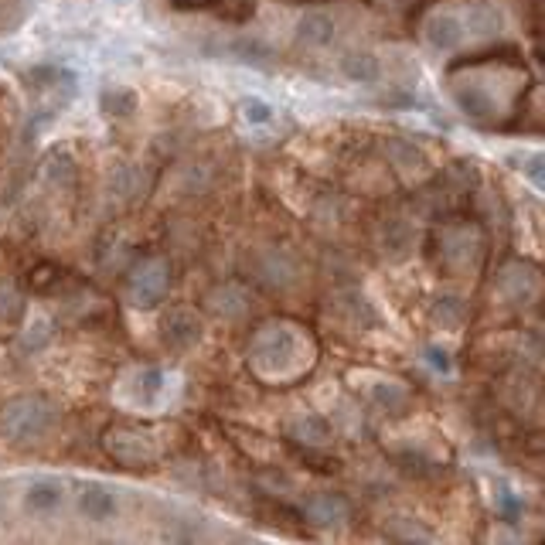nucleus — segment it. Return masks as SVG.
Masks as SVG:
<instances>
[{
  "instance_id": "a211bd4d",
  "label": "nucleus",
  "mask_w": 545,
  "mask_h": 545,
  "mask_svg": "<svg viewBox=\"0 0 545 545\" xmlns=\"http://www.w3.org/2000/svg\"><path fill=\"white\" fill-rule=\"evenodd\" d=\"M341 69H345L351 82H375L382 72V65L372 52H348L341 58Z\"/></svg>"
},
{
  "instance_id": "1a4fd4ad",
  "label": "nucleus",
  "mask_w": 545,
  "mask_h": 545,
  "mask_svg": "<svg viewBox=\"0 0 545 545\" xmlns=\"http://www.w3.org/2000/svg\"><path fill=\"white\" fill-rule=\"evenodd\" d=\"M416 232L406 218H385L379 229V253L389 259V263H402L409 253H413Z\"/></svg>"
},
{
  "instance_id": "7ed1b4c3",
  "label": "nucleus",
  "mask_w": 545,
  "mask_h": 545,
  "mask_svg": "<svg viewBox=\"0 0 545 545\" xmlns=\"http://www.w3.org/2000/svg\"><path fill=\"white\" fill-rule=\"evenodd\" d=\"M106 454L123 467H154L161 460V447H157L154 433L150 430H137V426H113L106 430Z\"/></svg>"
},
{
  "instance_id": "aec40b11",
  "label": "nucleus",
  "mask_w": 545,
  "mask_h": 545,
  "mask_svg": "<svg viewBox=\"0 0 545 545\" xmlns=\"http://www.w3.org/2000/svg\"><path fill=\"white\" fill-rule=\"evenodd\" d=\"M464 31H471V35H481V38L498 35V31H501V14L494 11V4H471Z\"/></svg>"
},
{
  "instance_id": "bb28decb",
  "label": "nucleus",
  "mask_w": 545,
  "mask_h": 545,
  "mask_svg": "<svg viewBox=\"0 0 545 545\" xmlns=\"http://www.w3.org/2000/svg\"><path fill=\"white\" fill-rule=\"evenodd\" d=\"M392 535H396L399 542H430L433 535L426 532V528H419L413 518H396L392 522Z\"/></svg>"
},
{
  "instance_id": "c85d7f7f",
  "label": "nucleus",
  "mask_w": 545,
  "mask_h": 545,
  "mask_svg": "<svg viewBox=\"0 0 545 545\" xmlns=\"http://www.w3.org/2000/svg\"><path fill=\"white\" fill-rule=\"evenodd\" d=\"M242 120L246 123H270L273 120V106L263 99H242Z\"/></svg>"
},
{
  "instance_id": "9b49d317",
  "label": "nucleus",
  "mask_w": 545,
  "mask_h": 545,
  "mask_svg": "<svg viewBox=\"0 0 545 545\" xmlns=\"http://www.w3.org/2000/svg\"><path fill=\"white\" fill-rule=\"evenodd\" d=\"M423 38L433 52H454L460 41H464V21L457 14H433L423 28Z\"/></svg>"
},
{
  "instance_id": "dca6fc26",
  "label": "nucleus",
  "mask_w": 545,
  "mask_h": 545,
  "mask_svg": "<svg viewBox=\"0 0 545 545\" xmlns=\"http://www.w3.org/2000/svg\"><path fill=\"white\" fill-rule=\"evenodd\" d=\"M290 436L304 447H327L331 443V423L324 416H300L290 426Z\"/></svg>"
},
{
  "instance_id": "2eb2a0df",
  "label": "nucleus",
  "mask_w": 545,
  "mask_h": 545,
  "mask_svg": "<svg viewBox=\"0 0 545 545\" xmlns=\"http://www.w3.org/2000/svg\"><path fill=\"white\" fill-rule=\"evenodd\" d=\"M385 157L392 161V167L402 174H416V171H426V154L419 147H413L409 140H389L385 144Z\"/></svg>"
},
{
  "instance_id": "f03ea898",
  "label": "nucleus",
  "mask_w": 545,
  "mask_h": 545,
  "mask_svg": "<svg viewBox=\"0 0 545 545\" xmlns=\"http://www.w3.org/2000/svg\"><path fill=\"white\" fill-rule=\"evenodd\" d=\"M55 419V406L45 396H18L0 409V433L14 443H35L52 433Z\"/></svg>"
},
{
  "instance_id": "2f4dec72",
  "label": "nucleus",
  "mask_w": 545,
  "mask_h": 545,
  "mask_svg": "<svg viewBox=\"0 0 545 545\" xmlns=\"http://www.w3.org/2000/svg\"><path fill=\"white\" fill-rule=\"evenodd\" d=\"M178 7H208V4H215V0H174Z\"/></svg>"
},
{
  "instance_id": "c756f323",
  "label": "nucleus",
  "mask_w": 545,
  "mask_h": 545,
  "mask_svg": "<svg viewBox=\"0 0 545 545\" xmlns=\"http://www.w3.org/2000/svg\"><path fill=\"white\" fill-rule=\"evenodd\" d=\"M106 109H113L116 116H127L133 109V96L130 92H116V96H106Z\"/></svg>"
},
{
  "instance_id": "cd10ccee",
  "label": "nucleus",
  "mask_w": 545,
  "mask_h": 545,
  "mask_svg": "<svg viewBox=\"0 0 545 545\" xmlns=\"http://www.w3.org/2000/svg\"><path fill=\"white\" fill-rule=\"evenodd\" d=\"M218 4V14L222 18H229V21H246V18H253V0H215Z\"/></svg>"
},
{
  "instance_id": "f8f14e48",
  "label": "nucleus",
  "mask_w": 545,
  "mask_h": 545,
  "mask_svg": "<svg viewBox=\"0 0 545 545\" xmlns=\"http://www.w3.org/2000/svg\"><path fill=\"white\" fill-rule=\"evenodd\" d=\"M164 341L171 348H195L198 341H201V321L191 310H174V314H167V321H164Z\"/></svg>"
},
{
  "instance_id": "20e7f679",
  "label": "nucleus",
  "mask_w": 545,
  "mask_h": 545,
  "mask_svg": "<svg viewBox=\"0 0 545 545\" xmlns=\"http://www.w3.org/2000/svg\"><path fill=\"white\" fill-rule=\"evenodd\" d=\"M171 287V263L164 256H144L127 276V300L133 307H157Z\"/></svg>"
},
{
  "instance_id": "ddd939ff",
  "label": "nucleus",
  "mask_w": 545,
  "mask_h": 545,
  "mask_svg": "<svg viewBox=\"0 0 545 545\" xmlns=\"http://www.w3.org/2000/svg\"><path fill=\"white\" fill-rule=\"evenodd\" d=\"M120 501H116V491L106 488V484H86L79 494V511L89 518V522H109L116 515Z\"/></svg>"
},
{
  "instance_id": "6e6552de",
  "label": "nucleus",
  "mask_w": 545,
  "mask_h": 545,
  "mask_svg": "<svg viewBox=\"0 0 545 545\" xmlns=\"http://www.w3.org/2000/svg\"><path fill=\"white\" fill-rule=\"evenodd\" d=\"M304 518L314 528H345L351 522V501L345 494H331V491H321L304 505Z\"/></svg>"
},
{
  "instance_id": "4468645a",
  "label": "nucleus",
  "mask_w": 545,
  "mask_h": 545,
  "mask_svg": "<svg viewBox=\"0 0 545 545\" xmlns=\"http://www.w3.org/2000/svg\"><path fill=\"white\" fill-rule=\"evenodd\" d=\"M62 494L65 488L52 477H38V481L28 484V491H24V508L35 511V515H48V511H55L62 505Z\"/></svg>"
},
{
  "instance_id": "0eeeda50",
  "label": "nucleus",
  "mask_w": 545,
  "mask_h": 545,
  "mask_svg": "<svg viewBox=\"0 0 545 545\" xmlns=\"http://www.w3.org/2000/svg\"><path fill=\"white\" fill-rule=\"evenodd\" d=\"M253 273L266 290H290L297 283V259L287 249H266L253 259Z\"/></svg>"
},
{
  "instance_id": "423d86ee",
  "label": "nucleus",
  "mask_w": 545,
  "mask_h": 545,
  "mask_svg": "<svg viewBox=\"0 0 545 545\" xmlns=\"http://www.w3.org/2000/svg\"><path fill=\"white\" fill-rule=\"evenodd\" d=\"M498 297L505 304H515V307H525L528 300L539 293V270L532 263H522V259H511V263L501 266L498 273Z\"/></svg>"
},
{
  "instance_id": "4be33fe9",
  "label": "nucleus",
  "mask_w": 545,
  "mask_h": 545,
  "mask_svg": "<svg viewBox=\"0 0 545 545\" xmlns=\"http://www.w3.org/2000/svg\"><path fill=\"white\" fill-rule=\"evenodd\" d=\"M334 310L338 314H348V324L351 327H365V324H372V310H368V304L358 293H341L338 297V304H334Z\"/></svg>"
},
{
  "instance_id": "b1692460",
  "label": "nucleus",
  "mask_w": 545,
  "mask_h": 545,
  "mask_svg": "<svg viewBox=\"0 0 545 545\" xmlns=\"http://www.w3.org/2000/svg\"><path fill=\"white\" fill-rule=\"evenodd\" d=\"M161 389H164V375L157 372V368H144V372L137 375V396L144 406H150V402L161 396Z\"/></svg>"
},
{
  "instance_id": "f3484780",
  "label": "nucleus",
  "mask_w": 545,
  "mask_h": 545,
  "mask_svg": "<svg viewBox=\"0 0 545 545\" xmlns=\"http://www.w3.org/2000/svg\"><path fill=\"white\" fill-rule=\"evenodd\" d=\"M297 38L310 48H324L334 41V21L327 14H304L297 24Z\"/></svg>"
},
{
  "instance_id": "9d476101",
  "label": "nucleus",
  "mask_w": 545,
  "mask_h": 545,
  "mask_svg": "<svg viewBox=\"0 0 545 545\" xmlns=\"http://www.w3.org/2000/svg\"><path fill=\"white\" fill-rule=\"evenodd\" d=\"M205 307L208 314L222 317V321H239V317L249 314V293L239 283H222V287L208 290Z\"/></svg>"
},
{
  "instance_id": "412c9836",
  "label": "nucleus",
  "mask_w": 545,
  "mask_h": 545,
  "mask_svg": "<svg viewBox=\"0 0 545 545\" xmlns=\"http://www.w3.org/2000/svg\"><path fill=\"white\" fill-rule=\"evenodd\" d=\"M457 106L464 109L471 120H491L494 116V103L484 89L477 86H467V89H457Z\"/></svg>"
},
{
  "instance_id": "39448f33",
  "label": "nucleus",
  "mask_w": 545,
  "mask_h": 545,
  "mask_svg": "<svg viewBox=\"0 0 545 545\" xmlns=\"http://www.w3.org/2000/svg\"><path fill=\"white\" fill-rule=\"evenodd\" d=\"M436 249H440L443 270H450V273L474 270L477 259H481V232L467 222L443 225V229L436 232Z\"/></svg>"
},
{
  "instance_id": "7c9ffc66",
  "label": "nucleus",
  "mask_w": 545,
  "mask_h": 545,
  "mask_svg": "<svg viewBox=\"0 0 545 545\" xmlns=\"http://www.w3.org/2000/svg\"><path fill=\"white\" fill-rule=\"evenodd\" d=\"M426 355H430V365H433V368H440V372H447V368H450V362H447V351L430 348V351H426Z\"/></svg>"
},
{
  "instance_id": "a878e982",
  "label": "nucleus",
  "mask_w": 545,
  "mask_h": 545,
  "mask_svg": "<svg viewBox=\"0 0 545 545\" xmlns=\"http://www.w3.org/2000/svg\"><path fill=\"white\" fill-rule=\"evenodd\" d=\"M232 55H239V62H253V65H263L266 58H270V48L263 45V41H232V48H229Z\"/></svg>"
},
{
  "instance_id": "6ab92c4d",
  "label": "nucleus",
  "mask_w": 545,
  "mask_h": 545,
  "mask_svg": "<svg viewBox=\"0 0 545 545\" xmlns=\"http://www.w3.org/2000/svg\"><path fill=\"white\" fill-rule=\"evenodd\" d=\"M372 399H375V406L392 416H402L409 409V392L402 382H379L372 389Z\"/></svg>"
},
{
  "instance_id": "f257e3e1",
  "label": "nucleus",
  "mask_w": 545,
  "mask_h": 545,
  "mask_svg": "<svg viewBox=\"0 0 545 545\" xmlns=\"http://www.w3.org/2000/svg\"><path fill=\"white\" fill-rule=\"evenodd\" d=\"M310 358V341L300 338V327L287 321L263 324L249 341V365L259 379H290Z\"/></svg>"
},
{
  "instance_id": "393cba45",
  "label": "nucleus",
  "mask_w": 545,
  "mask_h": 545,
  "mask_svg": "<svg viewBox=\"0 0 545 545\" xmlns=\"http://www.w3.org/2000/svg\"><path fill=\"white\" fill-rule=\"evenodd\" d=\"M45 174H48V181H52V184H62V188H69V184L75 181V164L65 154H55V157H48Z\"/></svg>"
},
{
  "instance_id": "5701e85b",
  "label": "nucleus",
  "mask_w": 545,
  "mask_h": 545,
  "mask_svg": "<svg viewBox=\"0 0 545 545\" xmlns=\"http://www.w3.org/2000/svg\"><path fill=\"white\" fill-rule=\"evenodd\" d=\"M433 321H440V327H460L467 321V307L457 297H440L433 307Z\"/></svg>"
}]
</instances>
